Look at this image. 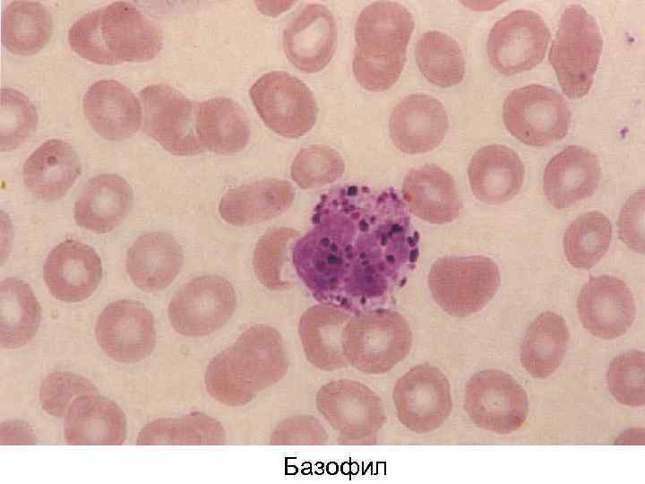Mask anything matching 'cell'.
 I'll use <instances>...</instances> for the list:
<instances>
[{"mask_svg": "<svg viewBox=\"0 0 645 484\" xmlns=\"http://www.w3.org/2000/svg\"><path fill=\"white\" fill-rule=\"evenodd\" d=\"M413 29L411 13L395 2H374L360 13L355 26L352 68L363 88L382 91L397 82Z\"/></svg>", "mask_w": 645, "mask_h": 484, "instance_id": "277c9868", "label": "cell"}, {"mask_svg": "<svg viewBox=\"0 0 645 484\" xmlns=\"http://www.w3.org/2000/svg\"><path fill=\"white\" fill-rule=\"evenodd\" d=\"M126 418L112 400L97 394L76 400L64 417V439L72 445H116L126 436Z\"/></svg>", "mask_w": 645, "mask_h": 484, "instance_id": "cb8c5ba5", "label": "cell"}, {"mask_svg": "<svg viewBox=\"0 0 645 484\" xmlns=\"http://www.w3.org/2000/svg\"><path fill=\"white\" fill-rule=\"evenodd\" d=\"M288 367V355L279 331L257 324L247 328L210 361L204 384L215 401L240 407L276 385Z\"/></svg>", "mask_w": 645, "mask_h": 484, "instance_id": "7a4b0ae2", "label": "cell"}, {"mask_svg": "<svg viewBox=\"0 0 645 484\" xmlns=\"http://www.w3.org/2000/svg\"><path fill=\"white\" fill-rule=\"evenodd\" d=\"M196 132L203 150L219 154L242 151L250 134L245 111L228 98H214L197 105Z\"/></svg>", "mask_w": 645, "mask_h": 484, "instance_id": "4dcf8cb0", "label": "cell"}, {"mask_svg": "<svg viewBox=\"0 0 645 484\" xmlns=\"http://www.w3.org/2000/svg\"><path fill=\"white\" fill-rule=\"evenodd\" d=\"M402 198L412 213L434 224L451 222L462 210L454 178L435 164L408 172L402 184Z\"/></svg>", "mask_w": 645, "mask_h": 484, "instance_id": "603a6c76", "label": "cell"}, {"mask_svg": "<svg viewBox=\"0 0 645 484\" xmlns=\"http://www.w3.org/2000/svg\"><path fill=\"white\" fill-rule=\"evenodd\" d=\"M392 399L400 423L417 434L438 428L452 407L447 377L428 364L405 373L394 385Z\"/></svg>", "mask_w": 645, "mask_h": 484, "instance_id": "5bb4252c", "label": "cell"}, {"mask_svg": "<svg viewBox=\"0 0 645 484\" xmlns=\"http://www.w3.org/2000/svg\"><path fill=\"white\" fill-rule=\"evenodd\" d=\"M37 110L20 91L4 88L1 91L0 141L2 151L16 149L36 129Z\"/></svg>", "mask_w": 645, "mask_h": 484, "instance_id": "60d3db41", "label": "cell"}, {"mask_svg": "<svg viewBox=\"0 0 645 484\" xmlns=\"http://www.w3.org/2000/svg\"><path fill=\"white\" fill-rule=\"evenodd\" d=\"M236 306V291L227 279L204 275L191 280L175 293L168 316L178 333L201 337L221 328L232 316Z\"/></svg>", "mask_w": 645, "mask_h": 484, "instance_id": "7c38bea8", "label": "cell"}, {"mask_svg": "<svg viewBox=\"0 0 645 484\" xmlns=\"http://www.w3.org/2000/svg\"><path fill=\"white\" fill-rule=\"evenodd\" d=\"M338 29L322 4L306 5L283 32V49L290 63L304 73L323 69L335 52Z\"/></svg>", "mask_w": 645, "mask_h": 484, "instance_id": "ac0fdd59", "label": "cell"}, {"mask_svg": "<svg viewBox=\"0 0 645 484\" xmlns=\"http://www.w3.org/2000/svg\"><path fill=\"white\" fill-rule=\"evenodd\" d=\"M312 223L292 248L296 272L320 303L353 314L391 293L419 255V235L392 187H333Z\"/></svg>", "mask_w": 645, "mask_h": 484, "instance_id": "6da1fadb", "label": "cell"}, {"mask_svg": "<svg viewBox=\"0 0 645 484\" xmlns=\"http://www.w3.org/2000/svg\"><path fill=\"white\" fill-rule=\"evenodd\" d=\"M316 406L344 444H372L386 421L381 398L363 383L340 379L322 385Z\"/></svg>", "mask_w": 645, "mask_h": 484, "instance_id": "ba28073f", "label": "cell"}, {"mask_svg": "<svg viewBox=\"0 0 645 484\" xmlns=\"http://www.w3.org/2000/svg\"><path fill=\"white\" fill-rule=\"evenodd\" d=\"M612 238V225L601 212L593 211L577 217L567 228L563 249L569 264L589 270L606 253Z\"/></svg>", "mask_w": 645, "mask_h": 484, "instance_id": "8d00e7d4", "label": "cell"}, {"mask_svg": "<svg viewBox=\"0 0 645 484\" xmlns=\"http://www.w3.org/2000/svg\"><path fill=\"white\" fill-rule=\"evenodd\" d=\"M449 119L443 104L427 94H411L393 108L389 121L391 141L408 154L436 148L444 138Z\"/></svg>", "mask_w": 645, "mask_h": 484, "instance_id": "ffe728a7", "label": "cell"}, {"mask_svg": "<svg viewBox=\"0 0 645 484\" xmlns=\"http://www.w3.org/2000/svg\"><path fill=\"white\" fill-rule=\"evenodd\" d=\"M427 282L443 310L464 317L482 309L494 296L500 273L496 264L486 256H446L432 265Z\"/></svg>", "mask_w": 645, "mask_h": 484, "instance_id": "52a82bcc", "label": "cell"}, {"mask_svg": "<svg viewBox=\"0 0 645 484\" xmlns=\"http://www.w3.org/2000/svg\"><path fill=\"white\" fill-rule=\"evenodd\" d=\"M53 22L47 10L35 1H12L5 8L3 41L16 55H30L49 40Z\"/></svg>", "mask_w": 645, "mask_h": 484, "instance_id": "e575fe53", "label": "cell"}, {"mask_svg": "<svg viewBox=\"0 0 645 484\" xmlns=\"http://www.w3.org/2000/svg\"><path fill=\"white\" fill-rule=\"evenodd\" d=\"M345 170L344 160L334 149L322 144L303 148L296 155L290 175L302 189L318 188L339 179Z\"/></svg>", "mask_w": 645, "mask_h": 484, "instance_id": "f35d334b", "label": "cell"}, {"mask_svg": "<svg viewBox=\"0 0 645 484\" xmlns=\"http://www.w3.org/2000/svg\"><path fill=\"white\" fill-rule=\"evenodd\" d=\"M249 95L263 123L283 137L298 138L316 122L318 108L312 91L288 73L262 75Z\"/></svg>", "mask_w": 645, "mask_h": 484, "instance_id": "30bf717a", "label": "cell"}, {"mask_svg": "<svg viewBox=\"0 0 645 484\" xmlns=\"http://www.w3.org/2000/svg\"><path fill=\"white\" fill-rule=\"evenodd\" d=\"M579 319L592 335L611 340L624 335L635 319L632 294L622 280L591 277L577 299Z\"/></svg>", "mask_w": 645, "mask_h": 484, "instance_id": "e0dca14e", "label": "cell"}, {"mask_svg": "<svg viewBox=\"0 0 645 484\" xmlns=\"http://www.w3.org/2000/svg\"><path fill=\"white\" fill-rule=\"evenodd\" d=\"M603 48L596 20L581 5L571 4L561 15L548 60L563 93L580 99L590 90Z\"/></svg>", "mask_w": 645, "mask_h": 484, "instance_id": "8992f818", "label": "cell"}, {"mask_svg": "<svg viewBox=\"0 0 645 484\" xmlns=\"http://www.w3.org/2000/svg\"><path fill=\"white\" fill-rule=\"evenodd\" d=\"M644 352L636 350L619 354L610 363L606 372L607 386L621 404L630 407L644 405Z\"/></svg>", "mask_w": 645, "mask_h": 484, "instance_id": "ab89813d", "label": "cell"}, {"mask_svg": "<svg viewBox=\"0 0 645 484\" xmlns=\"http://www.w3.org/2000/svg\"><path fill=\"white\" fill-rule=\"evenodd\" d=\"M82 107L90 126L108 140L126 139L141 125L139 100L131 90L115 80H100L91 84L83 97Z\"/></svg>", "mask_w": 645, "mask_h": 484, "instance_id": "44dd1931", "label": "cell"}, {"mask_svg": "<svg viewBox=\"0 0 645 484\" xmlns=\"http://www.w3.org/2000/svg\"><path fill=\"white\" fill-rule=\"evenodd\" d=\"M294 198L295 190L289 182L262 179L227 192L219 203V212L228 224L252 225L280 215Z\"/></svg>", "mask_w": 645, "mask_h": 484, "instance_id": "f546056e", "label": "cell"}, {"mask_svg": "<svg viewBox=\"0 0 645 484\" xmlns=\"http://www.w3.org/2000/svg\"><path fill=\"white\" fill-rule=\"evenodd\" d=\"M468 175L473 194L484 203L497 204L518 194L523 183L524 165L511 148L492 144L473 155Z\"/></svg>", "mask_w": 645, "mask_h": 484, "instance_id": "4316f807", "label": "cell"}, {"mask_svg": "<svg viewBox=\"0 0 645 484\" xmlns=\"http://www.w3.org/2000/svg\"><path fill=\"white\" fill-rule=\"evenodd\" d=\"M68 41L83 58L116 65L152 59L162 48L163 37L157 24L135 6L116 1L77 20Z\"/></svg>", "mask_w": 645, "mask_h": 484, "instance_id": "3957f363", "label": "cell"}, {"mask_svg": "<svg viewBox=\"0 0 645 484\" xmlns=\"http://www.w3.org/2000/svg\"><path fill=\"white\" fill-rule=\"evenodd\" d=\"M621 239L632 250L644 252V191L632 194L625 203L619 218Z\"/></svg>", "mask_w": 645, "mask_h": 484, "instance_id": "ee69618b", "label": "cell"}, {"mask_svg": "<svg viewBox=\"0 0 645 484\" xmlns=\"http://www.w3.org/2000/svg\"><path fill=\"white\" fill-rule=\"evenodd\" d=\"M99 393L89 379L68 371L48 374L39 388V400L43 410L56 418H64L79 398Z\"/></svg>", "mask_w": 645, "mask_h": 484, "instance_id": "b9f144b4", "label": "cell"}, {"mask_svg": "<svg viewBox=\"0 0 645 484\" xmlns=\"http://www.w3.org/2000/svg\"><path fill=\"white\" fill-rule=\"evenodd\" d=\"M503 117L515 138L535 147L562 140L571 124V111L563 97L539 84L512 91L503 103Z\"/></svg>", "mask_w": 645, "mask_h": 484, "instance_id": "9c48e42d", "label": "cell"}, {"mask_svg": "<svg viewBox=\"0 0 645 484\" xmlns=\"http://www.w3.org/2000/svg\"><path fill=\"white\" fill-rule=\"evenodd\" d=\"M599 177L598 157L582 146L569 145L546 164L543 191L555 208L563 209L593 194Z\"/></svg>", "mask_w": 645, "mask_h": 484, "instance_id": "7402d4cb", "label": "cell"}, {"mask_svg": "<svg viewBox=\"0 0 645 484\" xmlns=\"http://www.w3.org/2000/svg\"><path fill=\"white\" fill-rule=\"evenodd\" d=\"M226 432L219 421L202 412L162 418L146 424L136 443L158 445H223Z\"/></svg>", "mask_w": 645, "mask_h": 484, "instance_id": "836d02e7", "label": "cell"}, {"mask_svg": "<svg viewBox=\"0 0 645 484\" xmlns=\"http://www.w3.org/2000/svg\"><path fill=\"white\" fill-rule=\"evenodd\" d=\"M41 308L30 287L17 278H5L0 284V344L15 349L35 336L40 324Z\"/></svg>", "mask_w": 645, "mask_h": 484, "instance_id": "d6a6232c", "label": "cell"}, {"mask_svg": "<svg viewBox=\"0 0 645 484\" xmlns=\"http://www.w3.org/2000/svg\"><path fill=\"white\" fill-rule=\"evenodd\" d=\"M145 132L174 155L204 150L196 132L197 105L168 84L146 86L140 92Z\"/></svg>", "mask_w": 645, "mask_h": 484, "instance_id": "4fadbf2b", "label": "cell"}, {"mask_svg": "<svg viewBox=\"0 0 645 484\" xmlns=\"http://www.w3.org/2000/svg\"><path fill=\"white\" fill-rule=\"evenodd\" d=\"M327 438V432L317 419L296 416L279 423L270 442L271 445H322Z\"/></svg>", "mask_w": 645, "mask_h": 484, "instance_id": "7bdbcfd3", "label": "cell"}, {"mask_svg": "<svg viewBox=\"0 0 645 484\" xmlns=\"http://www.w3.org/2000/svg\"><path fill=\"white\" fill-rule=\"evenodd\" d=\"M570 333L564 319L544 312L528 327L520 346V358L532 376L545 379L561 365L569 344Z\"/></svg>", "mask_w": 645, "mask_h": 484, "instance_id": "1f68e13d", "label": "cell"}, {"mask_svg": "<svg viewBox=\"0 0 645 484\" xmlns=\"http://www.w3.org/2000/svg\"><path fill=\"white\" fill-rule=\"evenodd\" d=\"M298 232L291 228H274L265 232L258 240L253 257L257 280L271 290H284L292 282L284 276L288 249Z\"/></svg>", "mask_w": 645, "mask_h": 484, "instance_id": "74e56055", "label": "cell"}, {"mask_svg": "<svg viewBox=\"0 0 645 484\" xmlns=\"http://www.w3.org/2000/svg\"><path fill=\"white\" fill-rule=\"evenodd\" d=\"M464 409L478 428L510 434L524 424L529 402L526 392L512 376L499 369H486L467 382Z\"/></svg>", "mask_w": 645, "mask_h": 484, "instance_id": "8fae6325", "label": "cell"}, {"mask_svg": "<svg viewBox=\"0 0 645 484\" xmlns=\"http://www.w3.org/2000/svg\"><path fill=\"white\" fill-rule=\"evenodd\" d=\"M81 173L77 152L68 143L51 139L38 147L23 166V181L39 200L60 199Z\"/></svg>", "mask_w": 645, "mask_h": 484, "instance_id": "83f0119b", "label": "cell"}, {"mask_svg": "<svg viewBox=\"0 0 645 484\" xmlns=\"http://www.w3.org/2000/svg\"><path fill=\"white\" fill-rule=\"evenodd\" d=\"M415 54L421 73L434 85L447 88L462 81L464 56L449 35L437 30L424 33L417 40Z\"/></svg>", "mask_w": 645, "mask_h": 484, "instance_id": "d590c367", "label": "cell"}, {"mask_svg": "<svg viewBox=\"0 0 645 484\" xmlns=\"http://www.w3.org/2000/svg\"><path fill=\"white\" fill-rule=\"evenodd\" d=\"M342 352L348 364L369 375L389 372L409 353L412 332L400 313L366 309L355 313L345 324Z\"/></svg>", "mask_w": 645, "mask_h": 484, "instance_id": "5b68a950", "label": "cell"}, {"mask_svg": "<svg viewBox=\"0 0 645 484\" xmlns=\"http://www.w3.org/2000/svg\"><path fill=\"white\" fill-rule=\"evenodd\" d=\"M133 203L130 185L116 174L97 175L84 185L74 204L76 223L95 233H107L128 215Z\"/></svg>", "mask_w": 645, "mask_h": 484, "instance_id": "d4e9b609", "label": "cell"}, {"mask_svg": "<svg viewBox=\"0 0 645 484\" xmlns=\"http://www.w3.org/2000/svg\"><path fill=\"white\" fill-rule=\"evenodd\" d=\"M96 338L102 350L121 363L147 358L155 346L156 328L150 311L137 301L120 299L109 304L96 324Z\"/></svg>", "mask_w": 645, "mask_h": 484, "instance_id": "2e32d148", "label": "cell"}, {"mask_svg": "<svg viewBox=\"0 0 645 484\" xmlns=\"http://www.w3.org/2000/svg\"><path fill=\"white\" fill-rule=\"evenodd\" d=\"M102 277L101 260L90 246L73 239L57 245L47 257L44 278L49 292L64 302L89 298Z\"/></svg>", "mask_w": 645, "mask_h": 484, "instance_id": "d6986e66", "label": "cell"}, {"mask_svg": "<svg viewBox=\"0 0 645 484\" xmlns=\"http://www.w3.org/2000/svg\"><path fill=\"white\" fill-rule=\"evenodd\" d=\"M353 313L320 303L307 308L300 317L298 333L307 360L323 371H334L349 364L342 352V330Z\"/></svg>", "mask_w": 645, "mask_h": 484, "instance_id": "f1b7e54d", "label": "cell"}, {"mask_svg": "<svg viewBox=\"0 0 645 484\" xmlns=\"http://www.w3.org/2000/svg\"><path fill=\"white\" fill-rule=\"evenodd\" d=\"M184 255L180 245L165 232L140 236L126 255V271L142 290L158 292L167 288L180 272Z\"/></svg>", "mask_w": 645, "mask_h": 484, "instance_id": "484cf974", "label": "cell"}, {"mask_svg": "<svg viewBox=\"0 0 645 484\" xmlns=\"http://www.w3.org/2000/svg\"><path fill=\"white\" fill-rule=\"evenodd\" d=\"M550 31L539 14L516 10L492 28L486 48L493 67L504 75L532 69L545 57Z\"/></svg>", "mask_w": 645, "mask_h": 484, "instance_id": "9a60e30c", "label": "cell"}]
</instances>
